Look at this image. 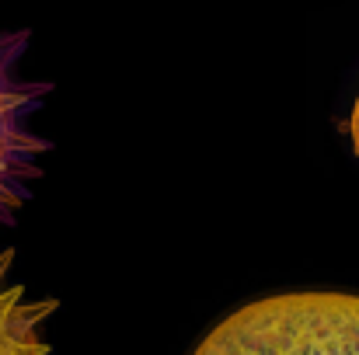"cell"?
Masks as SVG:
<instances>
[{"label": "cell", "instance_id": "obj_1", "mask_svg": "<svg viewBox=\"0 0 359 355\" xmlns=\"http://www.w3.org/2000/svg\"><path fill=\"white\" fill-rule=\"evenodd\" d=\"M192 355H359V296L279 293L220 321Z\"/></svg>", "mask_w": 359, "mask_h": 355}, {"label": "cell", "instance_id": "obj_4", "mask_svg": "<svg viewBox=\"0 0 359 355\" xmlns=\"http://www.w3.org/2000/svg\"><path fill=\"white\" fill-rule=\"evenodd\" d=\"M346 132H349V139H353V150H356L359 157V95H356V105H353V116L346 118V125H342Z\"/></svg>", "mask_w": 359, "mask_h": 355}, {"label": "cell", "instance_id": "obj_3", "mask_svg": "<svg viewBox=\"0 0 359 355\" xmlns=\"http://www.w3.org/2000/svg\"><path fill=\"white\" fill-rule=\"evenodd\" d=\"M14 251H0V355H53L46 321L60 310L53 296H32L25 282L11 279Z\"/></svg>", "mask_w": 359, "mask_h": 355}, {"label": "cell", "instance_id": "obj_2", "mask_svg": "<svg viewBox=\"0 0 359 355\" xmlns=\"http://www.w3.org/2000/svg\"><path fill=\"white\" fill-rule=\"evenodd\" d=\"M28 46V28L0 25V227H11L32 202L35 181L42 178V157L53 150V139H46L32 125L53 84L21 77Z\"/></svg>", "mask_w": 359, "mask_h": 355}]
</instances>
